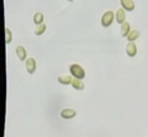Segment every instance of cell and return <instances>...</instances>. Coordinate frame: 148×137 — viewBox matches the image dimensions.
I'll return each mask as SVG.
<instances>
[{"label":"cell","mask_w":148,"mask_h":137,"mask_svg":"<svg viewBox=\"0 0 148 137\" xmlns=\"http://www.w3.org/2000/svg\"><path fill=\"white\" fill-rule=\"evenodd\" d=\"M116 20L118 22V23H124V20H125L126 16L125 13L122 8H119L117 11L116 13Z\"/></svg>","instance_id":"5b68a950"},{"label":"cell","mask_w":148,"mask_h":137,"mask_svg":"<svg viewBox=\"0 0 148 137\" xmlns=\"http://www.w3.org/2000/svg\"><path fill=\"white\" fill-rule=\"evenodd\" d=\"M26 66L27 70L30 72H32L35 67V62L33 58H29L26 61Z\"/></svg>","instance_id":"8fae6325"},{"label":"cell","mask_w":148,"mask_h":137,"mask_svg":"<svg viewBox=\"0 0 148 137\" xmlns=\"http://www.w3.org/2000/svg\"><path fill=\"white\" fill-rule=\"evenodd\" d=\"M71 84L73 86V87L76 89L82 90L84 88V82L80 79H77L76 78H72V80L71 81Z\"/></svg>","instance_id":"52a82bcc"},{"label":"cell","mask_w":148,"mask_h":137,"mask_svg":"<svg viewBox=\"0 0 148 137\" xmlns=\"http://www.w3.org/2000/svg\"><path fill=\"white\" fill-rule=\"evenodd\" d=\"M120 2L123 7L127 10H132L135 8L134 2L132 0H121Z\"/></svg>","instance_id":"8992f818"},{"label":"cell","mask_w":148,"mask_h":137,"mask_svg":"<svg viewBox=\"0 0 148 137\" xmlns=\"http://www.w3.org/2000/svg\"><path fill=\"white\" fill-rule=\"evenodd\" d=\"M69 70L72 74L77 79H82L85 76V71L83 68L78 64L74 63L70 66Z\"/></svg>","instance_id":"6da1fadb"},{"label":"cell","mask_w":148,"mask_h":137,"mask_svg":"<svg viewBox=\"0 0 148 137\" xmlns=\"http://www.w3.org/2000/svg\"><path fill=\"white\" fill-rule=\"evenodd\" d=\"M126 52L131 57L134 56L137 52V48L135 44L132 42H129L126 46Z\"/></svg>","instance_id":"277c9868"},{"label":"cell","mask_w":148,"mask_h":137,"mask_svg":"<svg viewBox=\"0 0 148 137\" xmlns=\"http://www.w3.org/2000/svg\"><path fill=\"white\" fill-rule=\"evenodd\" d=\"M130 30V25L128 21H125L122 23L120 28V33L122 36L125 37L128 35Z\"/></svg>","instance_id":"ba28073f"},{"label":"cell","mask_w":148,"mask_h":137,"mask_svg":"<svg viewBox=\"0 0 148 137\" xmlns=\"http://www.w3.org/2000/svg\"><path fill=\"white\" fill-rule=\"evenodd\" d=\"M17 53L21 59H24L25 57V49L21 46L17 48Z\"/></svg>","instance_id":"7c38bea8"},{"label":"cell","mask_w":148,"mask_h":137,"mask_svg":"<svg viewBox=\"0 0 148 137\" xmlns=\"http://www.w3.org/2000/svg\"><path fill=\"white\" fill-rule=\"evenodd\" d=\"M43 20V15L41 13H36L34 16V21L36 23H39Z\"/></svg>","instance_id":"4fadbf2b"},{"label":"cell","mask_w":148,"mask_h":137,"mask_svg":"<svg viewBox=\"0 0 148 137\" xmlns=\"http://www.w3.org/2000/svg\"><path fill=\"white\" fill-rule=\"evenodd\" d=\"M140 31L136 29H133L127 35V39L130 41H132L135 40L139 35H140Z\"/></svg>","instance_id":"9c48e42d"},{"label":"cell","mask_w":148,"mask_h":137,"mask_svg":"<svg viewBox=\"0 0 148 137\" xmlns=\"http://www.w3.org/2000/svg\"><path fill=\"white\" fill-rule=\"evenodd\" d=\"M58 81L64 84H69L71 83L72 78L69 75H61L58 78Z\"/></svg>","instance_id":"30bf717a"},{"label":"cell","mask_w":148,"mask_h":137,"mask_svg":"<svg viewBox=\"0 0 148 137\" xmlns=\"http://www.w3.org/2000/svg\"><path fill=\"white\" fill-rule=\"evenodd\" d=\"M114 19V13L112 10L106 11L102 15L101 18V23L105 26L107 27L111 24Z\"/></svg>","instance_id":"7a4b0ae2"},{"label":"cell","mask_w":148,"mask_h":137,"mask_svg":"<svg viewBox=\"0 0 148 137\" xmlns=\"http://www.w3.org/2000/svg\"><path fill=\"white\" fill-rule=\"evenodd\" d=\"M76 114V111L71 108H66L61 112V116L62 118L69 119L74 117Z\"/></svg>","instance_id":"3957f363"},{"label":"cell","mask_w":148,"mask_h":137,"mask_svg":"<svg viewBox=\"0 0 148 137\" xmlns=\"http://www.w3.org/2000/svg\"><path fill=\"white\" fill-rule=\"evenodd\" d=\"M45 28H46V26L45 24H40L39 25L38 27H37L35 29V33L36 34H40L42 33L45 30Z\"/></svg>","instance_id":"5bb4252c"}]
</instances>
